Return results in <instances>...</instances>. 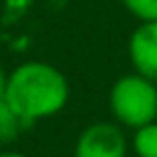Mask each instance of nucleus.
I'll return each instance as SVG.
<instances>
[{"label":"nucleus","instance_id":"obj_1","mask_svg":"<svg viewBox=\"0 0 157 157\" xmlns=\"http://www.w3.org/2000/svg\"><path fill=\"white\" fill-rule=\"evenodd\" d=\"M71 97L67 75L48 60H24L9 71L7 105L24 125H33L60 114Z\"/></svg>","mask_w":157,"mask_h":157},{"label":"nucleus","instance_id":"obj_2","mask_svg":"<svg viewBox=\"0 0 157 157\" xmlns=\"http://www.w3.org/2000/svg\"><path fill=\"white\" fill-rule=\"evenodd\" d=\"M112 121L125 129H138L157 121V82L131 71L112 82L108 93Z\"/></svg>","mask_w":157,"mask_h":157},{"label":"nucleus","instance_id":"obj_3","mask_svg":"<svg viewBox=\"0 0 157 157\" xmlns=\"http://www.w3.org/2000/svg\"><path fill=\"white\" fill-rule=\"evenodd\" d=\"M129 151L125 127L114 121H95L86 125L73 144V157H127Z\"/></svg>","mask_w":157,"mask_h":157},{"label":"nucleus","instance_id":"obj_4","mask_svg":"<svg viewBox=\"0 0 157 157\" xmlns=\"http://www.w3.org/2000/svg\"><path fill=\"white\" fill-rule=\"evenodd\" d=\"M127 56L136 73L157 82V22H142L131 30Z\"/></svg>","mask_w":157,"mask_h":157},{"label":"nucleus","instance_id":"obj_5","mask_svg":"<svg viewBox=\"0 0 157 157\" xmlns=\"http://www.w3.org/2000/svg\"><path fill=\"white\" fill-rule=\"evenodd\" d=\"M129 148L136 157H157V121L133 129Z\"/></svg>","mask_w":157,"mask_h":157},{"label":"nucleus","instance_id":"obj_6","mask_svg":"<svg viewBox=\"0 0 157 157\" xmlns=\"http://www.w3.org/2000/svg\"><path fill=\"white\" fill-rule=\"evenodd\" d=\"M26 125L20 121V116L7 105V101L0 103V146L2 144H11L20 131L24 129Z\"/></svg>","mask_w":157,"mask_h":157},{"label":"nucleus","instance_id":"obj_7","mask_svg":"<svg viewBox=\"0 0 157 157\" xmlns=\"http://www.w3.org/2000/svg\"><path fill=\"white\" fill-rule=\"evenodd\" d=\"M131 17L142 22H157V0H121Z\"/></svg>","mask_w":157,"mask_h":157},{"label":"nucleus","instance_id":"obj_8","mask_svg":"<svg viewBox=\"0 0 157 157\" xmlns=\"http://www.w3.org/2000/svg\"><path fill=\"white\" fill-rule=\"evenodd\" d=\"M7 82H9V71L0 63V103L5 101V95H7Z\"/></svg>","mask_w":157,"mask_h":157},{"label":"nucleus","instance_id":"obj_9","mask_svg":"<svg viewBox=\"0 0 157 157\" xmlns=\"http://www.w3.org/2000/svg\"><path fill=\"white\" fill-rule=\"evenodd\" d=\"M0 157H30L22 151H0Z\"/></svg>","mask_w":157,"mask_h":157}]
</instances>
